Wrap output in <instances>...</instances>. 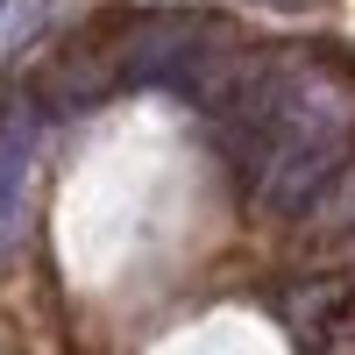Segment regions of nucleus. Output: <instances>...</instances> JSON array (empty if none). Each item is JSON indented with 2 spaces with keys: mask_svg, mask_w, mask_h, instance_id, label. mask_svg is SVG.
I'll return each mask as SVG.
<instances>
[{
  "mask_svg": "<svg viewBox=\"0 0 355 355\" xmlns=\"http://www.w3.org/2000/svg\"><path fill=\"white\" fill-rule=\"evenodd\" d=\"M28 185H36V100L0 107V256L21 242Z\"/></svg>",
  "mask_w": 355,
  "mask_h": 355,
  "instance_id": "1",
  "label": "nucleus"
},
{
  "mask_svg": "<svg viewBox=\"0 0 355 355\" xmlns=\"http://www.w3.org/2000/svg\"><path fill=\"white\" fill-rule=\"evenodd\" d=\"M0 8H8V0H0Z\"/></svg>",
  "mask_w": 355,
  "mask_h": 355,
  "instance_id": "2",
  "label": "nucleus"
}]
</instances>
